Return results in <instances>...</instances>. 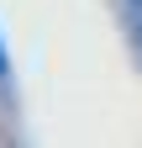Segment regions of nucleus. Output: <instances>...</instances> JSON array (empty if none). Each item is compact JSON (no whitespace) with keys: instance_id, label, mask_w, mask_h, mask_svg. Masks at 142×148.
<instances>
[{"instance_id":"f257e3e1","label":"nucleus","mask_w":142,"mask_h":148,"mask_svg":"<svg viewBox=\"0 0 142 148\" xmlns=\"http://www.w3.org/2000/svg\"><path fill=\"white\" fill-rule=\"evenodd\" d=\"M121 11L132 21V42H137V58H142V0H121Z\"/></svg>"},{"instance_id":"f03ea898","label":"nucleus","mask_w":142,"mask_h":148,"mask_svg":"<svg viewBox=\"0 0 142 148\" xmlns=\"http://www.w3.org/2000/svg\"><path fill=\"white\" fill-rule=\"evenodd\" d=\"M0 74H5V53H0Z\"/></svg>"}]
</instances>
